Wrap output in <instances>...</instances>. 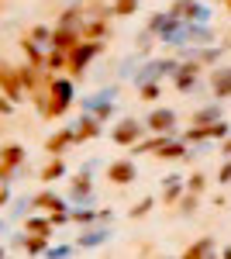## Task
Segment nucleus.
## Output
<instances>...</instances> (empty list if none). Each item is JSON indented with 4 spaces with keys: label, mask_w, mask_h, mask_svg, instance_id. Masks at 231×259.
Masks as SVG:
<instances>
[{
    "label": "nucleus",
    "mask_w": 231,
    "mask_h": 259,
    "mask_svg": "<svg viewBox=\"0 0 231 259\" xmlns=\"http://www.w3.org/2000/svg\"><path fill=\"white\" fill-rule=\"evenodd\" d=\"M200 66L204 62L200 59H190V62H179V69H176V90H183V94H190V90H197V73H200Z\"/></svg>",
    "instance_id": "7"
},
{
    "label": "nucleus",
    "mask_w": 231,
    "mask_h": 259,
    "mask_svg": "<svg viewBox=\"0 0 231 259\" xmlns=\"http://www.w3.org/2000/svg\"><path fill=\"white\" fill-rule=\"evenodd\" d=\"M187 21H200V24H207V21H211V11H207L200 0H193V7H190V14H187Z\"/></svg>",
    "instance_id": "31"
},
{
    "label": "nucleus",
    "mask_w": 231,
    "mask_h": 259,
    "mask_svg": "<svg viewBox=\"0 0 231 259\" xmlns=\"http://www.w3.org/2000/svg\"><path fill=\"white\" fill-rule=\"evenodd\" d=\"M73 132H76V142L97 139V135H100V118H97L94 111H86V114H83V118L73 124Z\"/></svg>",
    "instance_id": "10"
},
{
    "label": "nucleus",
    "mask_w": 231,
    "mask_h": 259,
    "mask_svg": "<svg viewBox=\"0 0 231 259\" xmlns=\"http://www.w3.org/2000/svg\"><path fill=\"white\" fill-rule=\"evenodd\" d=\"M138 90H142V97H145V100L159 97V87H155V83H145V87H138Z\"/></svg>",
    "instance_id": "38"
},
{
    "label": "nucleus",
    "mask_w": 231,
    "mask_h": 259,
    "mask_svg": "<svg viewBox=\"0 0 231 259\" xmlns=\"http://www.w3.org/2000/svg\"><path fill=\"white\" fill-rule=\"evenodd\" d=\"M190 7H193V0H176L173 7H169V14H173V18H183V21H187Z\"/></svg>",
    "instance_id": "34"
},
{
    "label": "nucleus",
    "mask_w": 231,
    "mask_h": 259,
    "mask_svg": "<svg viewBox=\"0 0 231 259\" xmlns=\"http://www.w3.org/2000/svg\"><path fill=\"white\" fill-rule=\"evenodd\" d=\"M69 104H73V83L69 80H52V97H45L41 111H45L49 118H59V114L69 111Z\"/></svg>",
    "instance_id": "1"
},
{
    "label": "nucleus",
    "mask_w": 231,
    "mask_h": 259,
    "mask_svg": "<svg viewBox=\"0 0 231 259\" xmlns=\"http://www.w3.org/2000/svg\"><path fill=\"white\" fill-rule=\"evenodd\" d=\"M217 180H221V183H231V162H224V166H221V173H217Z\"/></svg>",
    "instance_id": "39"
},
{
    "label": "nucleus",
    "mask_w": 231,
    "mask_h": 259,
    "mask_svg": "<svg viewBox=\"0 0 231 259\" xmlns=\"http://www.w3.org/2000/svg\"><path fill=\"white\" fill-rule=\"evenodd\" d=\"M176 204H179V214H183V218H190V214H197V211H200V194L187 190V194L176 200Z\"/></svg>",
    "instance_id": "20"
},
{
    "label": "nucleus",
    "mask_w": 231,
    "mask_h": 259,
    "mask_svg": "<svg viewBox=\"0 0 231 259\" xmlns=\"http://www.w3.org/2000/svg\"><path fill=\"white\" fill-rule=\"evenodd\" d=\"M211 90H214V97H217V100L231 97V66H224V69H214Z\"/></svg>",
    "instance_id": "11"
},
{
    "label": "nucleus",
    "mask_w": 231,
    "mask_h": 259,
    "mask_svg": "<svg viewBox=\"0 0 231 259\" xmlns=\"http://www.w3.org/2000/svg\"><path fill=\"white\" fill-rule=\"evenodd\" d=\"M18 166H24V149H21V145H4L0 180H4V183H11V177H14V169H18Z\"/></svg>",
    "instance_id": "8"
},
{
    "label": "nucleus",
    "mask_w": 231,
    "mask_h": 259,
    "mask_svg": "<svg viewBox=\"0 0 231 259\" xmlns=\"http://www.w3.org/2000/svg\"><path fill=\"white\" fill-rule=\"evenodd\" d=\"M100 49H104L100 41L83 38L79 45H73V49H69V66H66V69H69V73H83V66H86V62L94 59V56L100 52Z\"/></svg>",
    "instance_id": "3"
},
{
    "label": "nucleus",
    "mask_w": 231,
    "mask_h": 259,
    "mask_svg": "<svg viewBox=\"0 0 231 259\" xmlns=\"http://www.w3.org/2000/svg\"><path fill=\"white\" fill-rule=\"evenodd\" d=\"M214 252H217V245H214V239L207 235V239L193 242V245L187 249V252H183V256H187V259H193V256H214Z\"/></svg>",
    "instance_id": "21"
},
{
    "label": "nucleus",
    "mask_w": 231,
    "mask_h": 259,
    "mask_svg": "<svg viewBox=\"0 0 231 259\" xmlns=\"http://www.w3.org/2000/svg\"><path fill=\"white\" fill-rule=\"evenodd\" d=\"M18 76H21V83H24V90H35V94H38V66H31V62L21 66Z\"/></svg>",
    "instance_id": "24"
},
{
    "label": "nucleus",
    "mask_w": 231,
    "mask_h": 259,
    "mask_svg": "<svg viewBox=\"0 0 231 259\" xmlns=\"http://www.w3.org/2000/svg\"><path fill=\"white\" fill-rule=\"evenodd\" d=\"M114 104H117V87H111V90H100L97 97H86L83 100V111H94L97 118H111L114 114Z\"/></svg>",
    "instance_id": "2"
},
{
    "label": "nucleus",
    "mask_w": 231,
    "mask_h": 259,
    "mask_svg": "<svg viewBox=\"0 0 231 259\" xmlns=\"http://www.w3.org/2000/svg\"><path fill=\"white\" fill-rule=\"evenodd\" d=\"M21 49H24V59L31 62V66H41V52H38V41H35V38H24Z\"/></svg>",
    "instance_id": "29"
},
{
    "label": "nucleus",
    "mask_w": 231,
    "mask_h": 259,
    "mask_svg": "<svg viewBox=\"0 0 231 259\" xmlns=\"http://www.w3.org/2000/svg\"><path fill=\"white\" fill-rule=\"evenodd\" d=\"M135 11H138V0H114V7H111L114 18H131Z\"/></svg>",
    "instance_id": "28"
},
{
    "label": "nucleus",
    "mask_w": 231,
    "mask_h": 259,
    "mask_svg": "<svg viewBox=\"0 0 231 259\" xmlns=\"http://www.w3.org/2000/svg\"><path fill=\"white\" fill-rule=\"evenodd\" d=\"M28 232H35V235H52V218H28V225H24Z\"/></svg>",
    "instance_id": "27"
},
{
    "label": "nucleus",
    "mask_w": 231,
    "mask_h": 259,
    "mask_svg": "<svg viewBox=\"0 0 231 259\" xmlns=\"http://www.w3.org/2000/svg\"><path fill=\"white\" fill-rule=\"evenodd\" d=\"M107 180L117 183V187H128V183H135V180H138V166L131 159H117V162L107 166Z\"/></svg>",
    "instance_id": "6"
},
{
    "label": "nucleus",
    "mask_w": 231,
    "mask_h": 259,
    "mask_svg": "<svg viewBox=\"0 0 231 259\" xmlns=\"http://www.w3.org/2000/svg\"><path fill=\"white\" fill-rule=\"evenodd\" d=\"M228 132H231V124L224 118L214 121V124H207V135H211V139H228Z\"/></svg>",
    "instance_id": "32"
},
{
    "label": "nucleus",
    "mask_w": 231,
    "mask_h": 259,
    "mask_svg": "<svg viewBox=\"0 0 231 259\" xmlns=\"http://www.w3.org/2000/svg\"><path fill=\"white\" fill-rule=\"evenodd\" d=\"M152 204H155L152 197L138 200V204H135V207H131V211H128V214H131V218H145V214H149V211H152Z\"/></svg>",
    "instance_id": "33"
},
{
    "label": "nucleus",
    "mask_w": 231,
    "mask_h": 259,
    "mask_svg": "<svg viewBox=\"0 0 231 259\" xmlns=\"http://www.w3.org/2000/svg\"><path fill=\"white\" fill-rule=\"evenodd\" d=\"M107 239H111V228L100 221L97 228H83V232H79L76 249H94V245H100V242H107Z\"/></svg>",
    "instance_id": "9"
},
{
    "label": "nucleus",
    "mask_w": 231,
    "mask_h": 259,
    "mask_svg": "<svg viewBox=\"0 0 231 259\" xmlns=\"http://www.w3.org/2000/svg\"><path fill=\"white\" fill-rule=\"evenodd\" d=\"M183 190H187V183H183L179 177H166L162 180V200H166V204H176V200L183 197Z\"/></svg>",
    "instance_id": "16"
},
{
    "label": "nucleus",
    "mask_w": 231,
    "mask_h": 259,
    "mask_svg": "<svg viewBox=\"0 0 231 259\" xmlns=\"http://www.w3.org/2000/svg\"><path fill=\"white\" fill-rule=\"evenodd\" d=\"M14 245H21L24 252H49V235H24V242H14Z\"/></svg>",
    "instance_id": "19"
},
{
    "label": "nucleus",
    "mask_w": 231,
    "mask_h": 259,
    "mask_svg": "<svg viewBox=\"0 0 231 259\" xmlns=\"http://www.w3.org/2000/svg\"><path fill=\"white\" fill-rule=\"evenodd\" d=\"M104 31H107V21H104V18H97V21H90V24L79 28V35L90 38V41H100V38H104Z\"/></svg>",
    "instance_id": "22"
},
{
    "label": "nucleus",
    "mask_w": 231,
    "mask_h": 259,
    "mask_svg": "<svg viewBox=\"0 0 231 259\" xmlns=\"http://www.w3.org/2000/svg\"><path fill=\"white\" fill-rule=\"evenodd\" d=\"M49 69H62V66H69V52H62V49H52L49 52V59H45Z\"/></svg>",
    "instance_id": "30"
},
{
    "label": "nucleus",
    "mask_w": 231,
    "mask_h": 259,
    "mask_svg": "<svg viewBox=\"0 0 231 259\" xmlns=\"http://www.w3.org/2000/svg\"><path fill=\"white\" fill-rule=\"evenodd\" d=\"M90 194H94V183H90V173H86V169H79V177L73 180V190H69V200H76V204H83V200H90Z\"/></svg>",
    "instance_id": "12"
},
{
    "label": "nucleus",
    "mask_w": 231,
    "mask_h": 259,
    "mask_svg": "<svg viewBox=\"0 0 231 259\" xmlns=\"http://www.w3.org/2000/svg\"><path fill=\"white\" fill-rule=\"evenodd\" d=\"M221 4H224V7H228V11H231V0H221Z\"/></svg>",
    "instance_id": "42"
},
{
    "label": "nucleus",
    "mask_w": 231,
    "mask_h": 259,
    "mask_svg": "<svg viewBox=\"0 0 231 259\" xmlns=\"http://www.w3.org/2000/svg\"><path fill=\"white\" fill-rule=\"evenodd\" d=\"M145 128H149V124H142L138 118H121V121H117V128H111V139H114L117 145H135V142L142 139Z\"/></svg>",
    "instance_id": "4"
},
{
    "label": "nucleus",
    "mask_w": 231,
    "mask_h": 259,
    "mask_svg": "<svg viewBox=\"0 0 231 259\" xmlns=\"http://www.w3.org/2000/svg\"><path fill=\"white\" fill-rule=\"evenodd\" d=\"M187 41H193V45H211L214 31L207 24H200V21H187Z\"/></svg>",
    "instance_id": "13"
},
{
    "label": "nucleus",
    "mask_w": 231,
    "mask_h": 259,
    "mask_svg": "<svg viewBox=\"0 0 231 259\" xmlns=\"http://www.w3.org/2000/svg\"><path fill=\"white\" fill-rule=\"evenodd\" d=\"M24 207H31V200H28V197H21L18 204L11 207V218H21V214H24Z\"/></svg>",
    "instance_id": "37"
},
{
    "label": "nucleus",
    "mask_w": 231,
    "mask_h": 259,
    "mask_svg": "<svg viewBox=\"0 0 231 259\" xmlns=\"http://www.w3.org/2000/svg\"><path fill=\"white\" fill-rule=\"evenodd\" d=\"M69 221H76V225H94V221H100V211H90V207L79 204L76 211H69Z\"/></svg>",
    "instance_id": "25"
},
{
    "label": "nucleus",
    "mask_w": 231,
    "mask_h": 259,
    "mask_svg": "<svg viewBox=\"0 0 231 259\" xmlns=\"http://www.w3.org/2000/svg\"><path fill=\"white\" fill-rule=\"evenodd\" d=\"M145 124H149V132H155V135H173L176 111H169V107H155L152 114L145 118Z\"/></svg>",
    "instance_id": "5"
},
{
    "label": "nucleus",
    "mask_w": 231,
    "mask_h": 259,
    "mask_svg": "<svg viewBox=\"0 0 231 259\" xmlns=\"http://www.w3.org/2000/svg\"><path fill=\"white\" fill-rule=\"evenodd\" d=\"M31 207H45V211L52 214V211H62V207H66V200L56 197L52 190H41L38 197H31Z\"/></svg>",
    "instance_id": "17"
},
{
    "label": "nucleus",
    "mask_w": 231,
    "mask_h": 259,
    "mask_svg": "<svg viewBox=\"0 0 231 259\" xmlns=\"http://www.w3.org/2000/svg\"><path fill=\"white\" fill-rule=\"evenodd\" d=\"M0 83H4V94H7L11 100H21V87H24V83H21V76L11 69V66L0 73Z\"/></svg>",
    "instance_id": "15"
},
{
    "label": "nucleus",
    "mask_w": 231,
    "mask_h": 259,
    "mask_svg": "<svg viewBox=\"0 0 231 259\" xmlns=\"http://www.w3.org/2000/svg\"><path fill=\"white\" fill-rule=\"evenodd\" d=\"M73 252V245H56V249H49V256H69Z\"/></svg>",
    "instance_id": "40"
},
{
    "label": "nucleus",
    "mask_w": 231,
    "mask_h": 259,
    "mask_svg": "<svg viewBox=\"0 0 231 259\" xmlns=\"http://www.w3.org/2000/svg\"><path fill=\"white\" fill-rule=\"evenodd\" d=\"M204 187H207V177H204V173H193V177L187 180V190H193V194H204Z\"/></svg>",
    "instance_id": "35"
},
{
    "label": "nucleus",
    "mask_w": 231,
    "mask_h": 259,
    "mask_svg": "<svg viewBox=\"0 0 231 259\" xmlns=\"http://www.w3.org/2000/svg\"><path fill=\"white\" fill-rule=\"evenodd\" d=\"M221 152H224V156H231V139L224 142V145H221Z\"/></svg>",
    "instance_id": "41"
},
{
    "label": "nucleus",
    "mask_w": 231,
    "mask_h": 259,
    "mask_svg": "<svg viewBox=\"0 0 231 259\" xmlns=\"http://www.w3.org/2000/svg\"><path fill=\"white\" fill-rule=\"evenodd\" d=\"M214 121H221V104H211L204 111H193V124H214Z\"/></svg>",
    "instance_id": "23"
},
{
    "label": "nucleus",
    "mask_w": 231,
    "mask_h": 259,
    "mask_svg": "<svg viewBox=\"0 0 231 259\" xmlns=\"http://www.w3.org/2000/svg\"><path fill=\"white\" fill-rule=\"evenodd\" d=\"M62 173H66V162H62V159H52V162H49V166L38 173V177H41V183H52V180H59Z\"/></svg>",
    "instance_id": "26"
},
{
    "label": "nucleus",
    "mask_w": 231,
    "mask_h": 259,
    "mask_svg": "<svg viewBox=\"0 0 231 259\" xmlns=\"http://www.w3.org/2000/svg\"><path fill=\"white\" fill-rule=\"evenodd\" d=\"M73 142H76V132H73V128H62V132H56L52 139H45V149H49L52 156H59V152H62L66 145H73Z\"/></svg>",
    "instance_id": "14"
},
{
    "label": "nucleus",
    "mask_w": 231,
    "mask_h": 259,
    "mask_svg": "<svg viewBox=\"0 0 231 259\" xmlns=\"http://www.w3.org/2000/svg\"><path fill=\"white\" fill-rule=\"evenodd\" d=\"M155 156H159V159H183V156H190V152H187V142L166 139V142H162V149H159Z\"/></svg>",
    "instance_id": "18"
},
{
    "label": "nucleus",
    "mask_w": 231,
    "mask_h": 259,
    "mask_svg": "<svg viewBox=\"0 0 231 259\" xmlns=\"http://www.w3.org/2000/svg\"><path fill=\"white\" fill-rule=\"evenodd\" d=\"M31 38L35 41H52V31H49L45 24H38V28H31Z\"/></svg>",
    "instance_id": "36"
}]
</instances>
